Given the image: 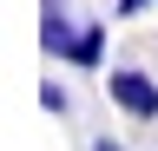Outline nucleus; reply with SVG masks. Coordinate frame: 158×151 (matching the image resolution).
<instances>
[{
  "label": "nucleus",
  "mask_w": 158,
  "mask_h": 151,
  "mask_svg": "<svg viewBox=\"0 0 158 151\" xmlns=\"http://www.w3.org/2000/svg\"><path fill=\"white\" fill-rule=\"evenodd\" d=\"M106 99L125 112V118H138V125L158 118V79L138 72V66H112V72H106Z\"/></svg>",
  "instance_id": "1"
},
{
  "label": "nucleus",
  "mask_w": 158,
  "mask_h": 151,
  "mask_svg": "<svg viewBox=\"0 0 158 151\" xmlns=\"http://www.w3.org/2000/svg\"><path fill=\"white\" fill-rule=\"evenodd\" d=\"M73 40H79V26H73L66 13H59L53 0H46V7H40V46H46L53 59H59V53H73Z\"/></svg>",
  "instance_id": "2"
},
{
  "label": "nucleus",
  "mask_w": 158,
  "mask_h": 151,
  "mask_svg": "<svg viewBox=\"0 0 158 151\" xmlns=\"http://www.w3.org/2000/svg\"><path fill=\"white\" fill-rule=\"evenodd\" d=\"M66 59H73L79 72H99V66H106V26H99V20H86V26H79V40H73V53H66Z\"/></svg>",
  "instance_id": "3"
},
{
  "label": "nucleus",
  "mask_w": 158,
  "mask_h": 151,
  "mask_svg": "<svg viewBox=\"0 0 158 151\" xmlns=\"http://www.w3.org/2000/svg\"><path fill=\"white\" fill-rule=\"evenodd\" d=\"M138 7H145V0H118V20H132V13H138Z\"/></svg>",
  "instance_id": "4"
},
{
  "label": "nucleus",
  "mask_w": 158,
  "mask_h": 151,
  "mask_svg": "<svg viewBox=\"0 0 158 151\" xmlns=\"http://www.w3.org/2000/svg\"><path fill=\"white\" fill-rule=\"evenodd\" d=\"M99 151H125V145H112V138H99Z\"/></svg>",
  "instance_id": "5"
}]
</instances>
